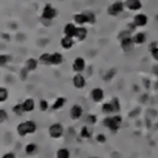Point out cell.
<instances>
[{
	"instance_id": "7402d4cb",
	"label": "cell",
	"mask_w": 158,
	"mask_h": 158,
	"mask_svg": "<svg viewBox=\"0 0 158 158\" xmlns=\"http://www.w3.org/2000/svg\"><path fill=\"white\" fill-rule=\"evenodd\" d=\"M38 62L42 63V65H45V66H50V53L41 54L40 58H38Z\"/></svg>"
},
{
	"instance_id": "8fae6325",
	"label": "cell",
	"mask_w": 158,
	"mask_h": 158,
	"mask_svg": "<svg viewBox=\"0 0 158 158\" xmlns=\"http://www.w3.org/2000/svg\"><path fill=\"white\" fill-rule=\"evenodd\" d=\"M83 116V108L79 104H74L70 108V117L71 120H79Z\"/></svg>"
},
{
	"instance_id": "3957f363",
	"label": "cell",
	"mask_w": 158,
	"mask_h": 158,
	"mask_svg": "<svg viewBox=\"0 0 158 158\" xmlns=\"http://www.w3.org/2000/svg\"><path fill=\"white\" fill-rule=\"evenodd\" d=\"M124 8H125V6H124L123 2H115L107 8V13L112 17H116V16H118V15H121L123 12H124Z\"/></svg>"
},
{
	"instance_id": "83f0119b",
	"label": "cell",
	"mask_w": 158,
	"mask_h": 158,
	"mask_svg": "<svg viewBox=\"0 0 158 158\" xmlns=\"http://www.w3.org/2000/svg\"><path fill=\"white\" fill-rule=\"evenodd\" d=\"M12 111L15 115H17V116H23L24 113H25V111H24V108H23V104H15Z\"/></svg>"
},
{
	"instance_id": "7c38bea8",
	"label": "cell",
	"mask_w": 158,
	"mask_h": 158,
	"mask_svg": "<svg viewBox=\"0 0 158 158\" xmlns=\"http://www.w3.org/2000/svg\"><path fill=\"white\" fill-rule=\"evenodd\" d=\"M124 6L129 11H140L142 7V3H141V0H125Z\"/></svg>"
},
{
	"instance_id": "74e56055",
	"label": "cell",
	"mask_w": 158,
	"mask_h": 158,
	"mask_svg": "<svg viewBox=\"0 0 158 158\" xmlns=\"http://www.w3.org/2000/svg\"><path fill=\"white\" fill-rule=\"evenodd\" d=\"M90 158H98V157H90Z\"/></svg>"
},
{
	"instance_id": "484cf974",
	"label": "cell",
	"mask_w": 158,
	"mask_h": 158,
	"mask_svg": "<svg viewBox=\"0 0 158 158\" xmlns=\"http://www.w3.org/2000/svg\"><path fill=\"white\" fill-rule=\"evenodd\" d=\"M56 158H70V150L66 149V148H62L57 152Z\"/></svg>"
},
{
	"instance_id": "1f68e13d",
	"label": "cell",
	"mask_w": 158,
	"mask_h": 158,
	"mask_svg": "<svg viewBox=\"0 0 158 158\" xmlns=\"http://www.w3.org/2000/svg\"><path fill=\"white\" fill-rule=\"evenodd\" d=\"M38 108H40V111L41 112H46L49 108H50V106H49V103L46 100H41L40 102V104H38Z\"/></svg>"
},
{
	"instance_id": "ac0fdd59",
	"label": "cell",
	"mask_w": 158,
	"mask_h": 158,
	"mask_svg": "<svg viewBox=\"0 0 158 158\" xmlns=\"http://www.w3.org/2000/svg\"><path fill=\"white\" fill-rule=\"evenodd\" d=\"M38 59L36 58H28L25 62V70L27 71H34L38 67Z\"/></svg>"
},
{
	"instance_id": "4fadbf2b",
	"label": "cell",
	"mask_w": 158,
	"mask_h": 158,
	"mask_svg": "<svg viewBox=\"0 0 158 158\" xmlns=\"http://www.w3.org/2000/svg\"><path fill=\"white\" fill-rule=\"evenodd\" d=\"M132 41L135 45H144L146 42V34L142 32H137L132 36Z\"/></svg>"
},
{
	"instance_id": "d6986e66",
	"label": "cell",
	"mask_w": 158,
	"mask_h": 158,
	"mask_svg": "<svg viewBox=\"0 0 158 158\" xmlns=\"http://www.w3.org/2000/svg\"><path fill=\"white\" fill-rule=\"evenodd\" d=\"M62 62H63V56L61 53H53V54H50V65L58 66V65H61Z\"/></svg>"
},
{
	"instance_id": "5b68a950",
	"label": "cell",
	"mask_w": 158,
	"mask_h": 158,
	"mask_svg": "<svg viewBox=\"0 0 158 158\" xmlns=\"http://www.w3.org/2000/svg\"><path fill=\"white\" fill-rule=\"evenodd\" d=\"M56 16H57L56 8H54L53 6H50V4H46V6L44 7V9H42V19L49 21V20L56 19Z\"/></svg>"
},
{
	"instance_id": "9a60e30c",
	"label": "cell",
	"mask_w": 158,
	"mask_h": 158,
	"mask_svg": "<svg viewBox=\"0 0 158 158\" xmlns=\"http://www.w3.org/2000/svg\"><path fill=\"white\" fill-rule=\"evenodd\" d=\"M73 20H74V24H77V25H79V27H83L85 24H87V16H86L85 12L75 13Z\"/></svg>"
},
{
	"instance_id": "4316f807",
	"label": "cell",
	"mask_w": 158,
	"mask_h": 158,
	"mask_svg": "<svg viewBox=\"0 0 158 158\" xmlns=\"http://www.w3.org/2000/svg\"><path fill=\"white\" fill-rule=\"evenodd\" d=\"M8 96H9V92L6 87H0V103H4L8 100Z\"/></svg>"
},
{
	"instance_id": "9c48e42d",
	"label": "cell",
	"mask_w": 158,
	"mask_h": 158,
	"mask_svg": "<svg viewBox=\"0 0 158 158\" xmlns=\"http://www.w3.org/2000/svg\"><path fill=\"white\" fill-rule=\"evenodd\" d=\"M148 21H149V19L145 13H136L133 17V24L136 27H145L148 25Z\"/></svg>"
},
{
	"instance_id": "d4e9b609",
	"label": "cell",
	"mask_w": 158,
	"mask_h": 158,
	"mask_svg": "<svg viewBox=\"0 0 158 158\" xmlns=\"http://www.w3.org/2000/svg\"><path fill=\"white\" fill-rule=\"evenodd\" d=\"M92 136V131H91V128L90 127H82V129H81V137L82 138H91Z\"/></svg>"
},
{
	"instance_id": "7a4b0ae2",
	"label": "cell",
	"mask_w": 158,
	"mask_h": 158,
	"mask_svg": "<svg viewBox=\"0 0 158 158\" xmlns=\"http://www.w3.org/2000/svg\"><path fill=\"white\" fill-rule=\"evenodd\" d=\"M121 123H123V118H121V116L118 115V113L116 116H107L104 120H103L104 127L108 128L111 132H117L118 129H120V127H121Z\"/></svg>"
},
{
	"instance_id": "52a82bcc",
	"label": "cell",
	"mask_w": 158,
	"mask_h": 158,
	"mask_svg": "<svg viewBox=\"0 0 158 158\" xmlns=\"http://www.w3.org/2000/svg\"><path fill=\"white\" fill-rule=\"evenodd\" d=\"M104 96H106V94H104V91H103V88H100V87H95V88L91 90V99L95 103L103 102Z\"/></svg>"
},
{
	"instance_id": "2e32d148",
	"label": "cell",
	"mask_w": 158,
	"mask_h": 158,
	"mask_svg": "<svg viewBox=\"0 0 158 158\" xmlns=\"http://www.w3.org/2000/svg\"><path fill=\"white\" fill-rule=\"evenodd\" d=\"M21 104H23V108L25 112H33L34 108H36V102H34V99H32V98L25 99Z\"/></svg>"
},
{
	"instance_id": "8992f818",
	"label": "cell",
	"mask_w": 158,
	"mask_h": 158,
	"mask_svg": "<svg viewBox=\"0 0 158 158\" xmlns=\"http://www.w3.org/2000/svg\"><path fill=\"white\" fill-rule=\"evenodd\" d=\"M85 69H86V61H85V58L77 57L75 59H74V62H73V70L75 71L77 74L83 73V71H85Z\"/></svg>"
},
{
	"instance_id": "8d00e7d4",
	"label": "cell",
	"mask_w": 158,
	"mask_h": 158,
	"mask_svg": "<svg viewBox=\"0 0 158 158\" xmlns=\"http://www.w3.org/2000/svg\"><path fill=\"white\" fill-rule=\"evenodd\" d=\"M2 158H16V154H15L13 152H8L6 154H3Z\"/></svg>"
},
{
	"instance_id": "6da1fadb",
	"label": "cell",
	"mask_w": 158,
	"mask_h": 158,
	"mask_svg": "<svg viewBox=\"0 0 158 158\" xmlns=\"http://www.w3.org/2000/svg\"><path fill=\"white\" fill-rule=\"evenodd\" d=\"M17 135L21 136V137H25L28 135H33L36 133L37 131V124L32 120H27V121H23L17 125Z\"/></svg>"
},
{
	"instance_id": "836d02e7",
	"label": "cell",
	"mask_w": 158,
	"mask_h": 158,
	"mask_svg": "<svg viewBox=\"0 0 158 158\" xmlns=\"http://www.w3.org/2000/svg\"><path fill=\"white\" fill-rule=\"evenodd\" d=\"M95 140L99 142V144H106L107 137H106V135H103V133H98L96 137H95Z\"/></svg>"
},
{
	"instance_id": "d6a6232c",
	"label": "cell",
	"mask_w": 158,
	"mask_h": 158,
	"mask_svg": "<svg viewBox=\"0 0 158 158\" xmlns=\"http://www.w3.org/2000/svg\"><path fill=\"white\" fill-rule=\"evenodd\" d=\"M7 120H8V112L6 110H3V108H0V124L6 123Z\"/></svg>"
},
{
	"instance_id": "277c9868",
	"label": "cell",
	"mask_w": 158,
	"mask_h": 158,
	"mask_svg": "<svg viewBox=\"0 0 158 158\" xmlns=\"http://www.w3.org/2000/svg\"><path fill=\"white\" fill-rule=\"evenodd\" d=\"M63 135V127L59 123H53L49 127V136L52 138H61Z\"/></svg>"
},
{
	"instance_id": "603a6c76",
	"label": "cell",
	"mask_w": 158,
	"mask_h": 158,
	"mask_svg": "<svg viewBox=\"0 0 158 158\" xmlns=\"http://www.w3.org/2000/svg\"><path fill=\"white\" fill-rule=\"evenodd\" d=\"M38 150V146L36 144H33V142H31V144H28L25 146V153L28 156H33V154H36Z\"/></svg>"
},
{
	"instance_id": "44dd1931",
	"label": "cell",
	"mask_w": 158,
	"mask_h": 158,
	"mask_svg": "<svg viewBox=\"0 0 158 158\" xmlns=\"http://www.w3.org/2000/svg\"><path fill=\"white\" fill-rule=\"evenodd\" d=\"M66 104V98H63V96H59L57 98L56 100H54L53 103V106H50L54 111H58V110H61V108Z\"/></svg>"
},
{
	"instance_id": "f546056e",
	"label": "cell",
	"mask_w": 158,
	"mask_h": 158,
	"mask_svg": "<svg viewBox=\"0 0 158 158\" xmlns=\"http://www.w3.org/2000/svg\"><path fill=\"white\" fill-rule=\"evenodd\" d=\"M102 112H103V113H106V115H111V113H113V110H112L111 103H104V104L102 106Z\"/></svg>"
},
{
	"instance_id": "ffe728a7",
	"label": "cell",
	"mask_w": 158,
	"mask_h": 158,
	"mask_svg": "<svg viewBox=\"0 0 158 158\" xmlns=\"http://www.w3.org/2000/svg\"><path fill=\"white\" fill-rule=\"evenodd\" d=\"M75 37L78 41H83L87 38V29L85 27H77V32H75Z\"/></svg>"
},
{
	"instance_id": "cb8c5ba5",
	"label": "cell",
	"mask_w": 158,
	"mask_h": 158,
	"mask_svg": "<svg viewBox=\"0 0 158 158\" xmlns=\"http://www.w3.org/2000/svg\"><path fill=\"white\" fill-rule=\"evenodd\" d=\"M110 103H111V106H112V110H113V113H115V115L120 112V108H121L120 107V100H118L117 98H112V100Z\"/></svg>"
},
{
	"instance_id": "e0dca14e",
	"label": "cell",
	"mask_w": 158,
	"mask_h": 158,
	"mask_svg": "<svg viewBox=\"0 0 158 158\" xmlns=\"http://www.w3.org/2000/svg\"><path fill=\"white\" fill-rule=\"evenodd\" d=\"M59 42H61V46L63 49H66V50L71 49L74 46V44H75V42H74V38L73 37H67V36H63Z\"/></svg>"
},
{
	"instance_id": "d590c367",
	"label": "cell",
	"mask_w": 158,
	"mask_h": 158,
	"mask_svg": "<svg viewBox=\"0 0 158 158\" xmlns=\"http://www.w3.org/2000/svg\"><path fill=\"white\" fill-rule=\"evenodd\" d=\"M152 57L158 62V46H156V48L152 49Z\"/></svg>"
},
{
	"instance_id": "f1b7e54d",
	"label": "cell",
	"mask_w": 158,
	"mask_h": 158,
	"mask_svg": "<svg viewBox=\"0 0 158 158\" xmlns=\"http://www.w3.org/2000/svg\"><path fill=\"white\" fill-rule=\"evenodd\" d=\"M12 59L11 56H8V54H0V67L2 66H6L7 63H9V61Z\"/></svg>"
},
{
	"instance_id": "4dcf8cb0",
	"label": "cell",
	"mask_w": 158,
	"mask_h": 158,
	"mask_svg": "<svg viewBox=\"0 0 158 158\" xmlns=\"http://www.w3.org/2000/svg\"><path fill=\"white\" fill-rule=\"evenodd\" d=\"M86 16H87V23L88 24H95L96 21V16H95V13H94L92 11H86Z\"/></svg>"
},
{
	"instance_id": "ba28073f",
	"label": "cell",
	"mask_w": 158,
	"mask_h": 158,
	"mask_svg": "<svg viewBox=\"0 0 158 158\" xmlns=\"http://www.w3.org/2000/svg\"><path fill=\"white\" fill-rule=\"evenodd\" d=\"M120 46H121V50L123 52H125V53L132 52L133 46H135V44H133V41H132V36H128L125 38H121L120 40Z\"/></svg>"
},
{
	"instance_id": "e575fe53",
	"label": "cell",
	"mask_w": 158,
	"mask_h": 158,
	"mask_svg": "<svg viewBox=\"0 0 158 158\" xmlns=\"http://www.w3.org/2000/svg\"><path fill=\"white\" fill-rule=\"evenodd\" d=\"M87 121H88V124H95V123L98 121V118L95 115H87Z\"/></svg>"
},
{
	"instance_id": "5bb4252c",
	"label": "cell",
	"mask_w": 158,
	"mask_h": 158,
	"mask_svg": "<svg viewBox=\"0 0 158 158\" xmlns=\"http://www.w3.org/2000/svg\"><path fill=\"white\" fill-rule=\"evenodd\" d=\"M75 32H77V24L74 23H69L65 25V28H63V34L67 37H73L75 36Z\"/></svg>"
},
{
	"instance_id": "30bf717a",
	"label": "cell",
	"mask_w": 158,
	"mask_h": 158,
	"mask_svg": "<svg viewBox=\"0 0 158 158\" xmlns=\"http://www.w3.org/2000/svg\"><path fill=\"white\" fill-rule=\"evenodd\" d=\"M73 86L78 88V90H82V88L86 87V78L82 75V74H75L73 77Z\"/></svg>"
}]
</instances>
